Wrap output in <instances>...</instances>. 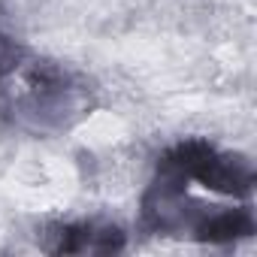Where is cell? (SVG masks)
I'll return each instance as SVG.
<instances>
[{
    "mask_svg": "<svg viewBox=\"0 0 257 257\" xmlns=\"http://www.w3.org/2000/svg\"><path fill=\"white\" fill-rule=\"evenodd\" d=\"M161 173L182 179V182L197 179L206 188H212L218 194H233V197H245L254 188V173H251L248 161L218 155L215 146H209L206 140H191V143H182L173 152H167L161 161Z\"/></svg>",
    "mask_w": 257,
    "mask_h": 257,
    "instance_id": "cell-1",
    "label": "cell"
},
{
    "mask_svg": "<svg viewBox=\"0 0 257 257\" xmlns=\"http://www.w3.org/2000/svg\"><path fill=\"white\" fill-rule=\"evenodd\" d=\"M254 233V218L248 209H224L197 224V239L203 242H233Z\"/></svg>",
    "mask_w": 257,
    "mask_h": 257,
    "instance_id": "cell-2",
    "label": "cell"
}]
</instances>
